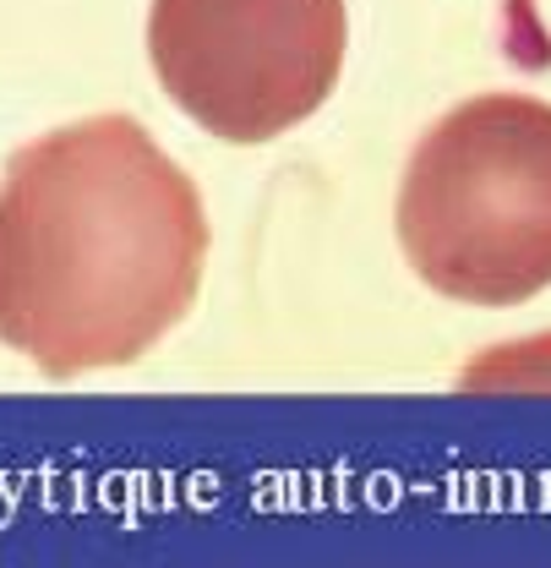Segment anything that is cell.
<instances>
[{"label":"cell","mask_w":551,"mask_h":568,"mask_svg":"<svg viewBox=\"0 0 551 568\" xmlns=\"http://www.w3.org/2000/svg\"><path fill=\"white\" fill-rule=\"evenodd\" d=\"M207 213L132 115L28 142L0 186V339L44 377L132 366L197 301Z\"/></svg>","instance_id":"cell-1"},{"label":"cell","mask_w":551,"mask_h":568,"mask_svg":"<svg viewBox=\"0 0 551 568\" xmlns=\"http://www.w3.org/2000/svg\"><path fill=\"white\" fill-rule=\"evenodd\" d=\"M399 241L448 301L519 306L551 284V104L481 93L415 142Z\"/></svg>","instance_id":"cell-2"},{"label":"cell","mask_w":551,"mask_h":568,"mask_svg":"<svg viewBox=\"0 0 551 568\" xmlns=\"http://www.w3.org/2000/svg\"><path fill=\"white\" fill-rule=\"evenodd\" d=\"M345 0H153L147 55L203 132L268 142L317 115L345 71Z\"/></svg>","instance_id":"cell-3"}]
</instances>
